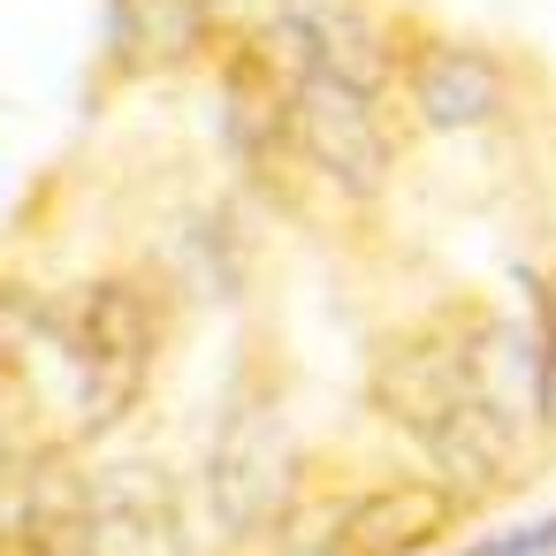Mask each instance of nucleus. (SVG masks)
Segmentation results:
<instances>
[{
    "instance_id": "f257e3e1",
    "label": "nucleus",
    "mask_w": 556,
    "mask_h": 556,
    "mask_svg": "<svg viewBox=\"0 0 556 556\" xmlns=\"http://www.w3.org/2000/svg\"><path fill=\"white\" fill-rule=\"evenodd\" d=\"M47 343L70 374V442H108L153 389L161 343H168V298L138 267H108L54 298Z\"/></svg>"
},
{
    "instance_id": "f03ea898",
    "label": "nucleus",
    "mask_w": 556,
    "mask_h": 556,
    "mask_svg": "<svg viewBox=\"0 0 556 556\" xmlns=\"http://www.w3.org/2000/svg\"><path fill=\"white\" fill-rule=\"evenodd\" d=\"M495 366V320L472 313V305H450V313H427V320H404L389 328L374 351H366V412L404 434V442H427L457 404H472Z\"/></svg>"
},
{
    "instance_id": "7ed1b4c3",
    "label": "nucleus",
    "mask_w": 556,
    "mask_h": 556,
    "mask_svg": "<svg viewBox=\"0 0 556 556\" xmlns=\"http://www.w3.org/2000/svg\"><path fill=\"white\" fill-rule=\"evenodd\" d=\"M396 100L374 92V85H351L336 70H305L290 77V138H298V161L313 184H328L336 199L351 206H374L396 176Z\"/></svg>"
},
{
    "instance_id": "20e7f679",
    "label": "nucleus",
    "mask_w": 556,
    "mask_h": 556,
    "mask_svg": "<svg viewBox=\"0 0 556 556\" xmlns=\"http://www.w3.org/2000/svg\"><path fill=\"white\" fill-rule=\"evenodd\" d=\"M396 100L427 138H480L510 115L518 77L495 47L419 24V16H396Z\"/></svg>"
},
{
    "instance_id": "39448f33",
    "label": "nucleus",
    "mask_w": 556,
    "mask_h": 556,
    "mask_svg": "<svg viewBox=\"0 0 556 556\" xmlns=\"http://www.w3.org/2000/svg\"><path fill=\"white\" fill-rule=\"evenodd\" d=\"M465 518L472 503L442 472H381L328 510L320 556H434Z\"/></svg>"
},
{
    "instance_id": "423d86ee",
    "label": "nucleus",
    "mask_w": 556,
    "mask_h": 556,
    "mask_svg": "<svg viewBox=\"0 0 556 556\" xmlns=\"http://www.w3.org/2000/svg\"><path fill=\"white\" fill-rule=\"evenodd\" d=\"M229 0H108L100 9V70L108 85L191 77L229 39Z\"/></svg>"
},
{
    "instance_id": "0eeeda50",
    "label": "nucleus",
    "mask_w": 556,
    "mask_h": 556,
    "mask_svg": "<svg viewBox=\"0 0 556 556\" xmlns=\"http://www.w3.org/2000/svg\"><path fill=\"white\" fill-rule=\"evenodd\" d=\"M526 434H533V419L510 412L495 389H480V396L457 404L419 450H427V472H442V480L480 510L488 495H503V488L526 472Z\"/></svg>"
},
{
    "instance_id": "6e6552de",
    "label": "nucleus",
    "mask_w": 556,
    "mask_h": 556,
    "mask_svg": "<svg viewBox=\"0 0 556 556\" xmlns=\"http://www.w3.org/2000/svg\"><path fill=\"white\" fill-rule=\"evenodd\" d=\"M526 419L533 434H556V267L526 275Z\"/></svg>"
},
{
    "instance_id": "1a4fd4ad",
    "label": "nucleus",
    "mask_w": 556,
    "mask_h": 556,
    "mask_svg": "<svg viewBox=\"0 0 556 556\" xmlns=\"http://www.w3.org/2000/svg\"><path fill=\"white\" fill-rule=\"evenodd\" d=\"M0 556H54V541H47L24 510H9V518H0Z\"/></svg>"
},
{
    "instance_id": "9d476101",
    "label": "nucleus",
    "mask_w": 556,
    "mask_h": 556,
    "mask_svg": "<svg viewBox=\"0 0 556 556\" xmlns=\"http://www.w3.org/2000/svg\"><path fill=\"white\" fill-rule=\"evenodd\" d=\"M503 556H556V518H533V526L503 533Z\"/></svg>"
},
{
    "instance_id": "9b49d317",
    "label": "nucleus",
    "mask_w": 556,
    "mask_h": 556,
    "mask_svg": "<svg viewBox=\"0 0 556 556\" xmlns=\"http://www.w3.org/2000/svg\"><path fill=\"white\" fill-rule=\"evenodd\" d=\"M465 556H503V541H480V548H465Z\"/></svg>"
}]
</instances>
